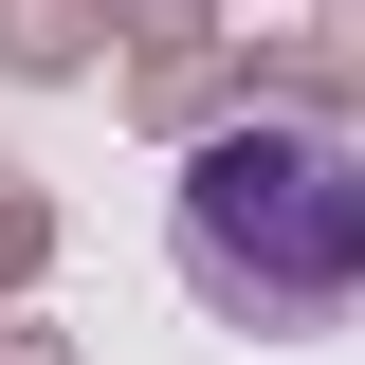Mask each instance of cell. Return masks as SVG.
Wrapping results in <instances>:
<instances>
[{
  "label": "cell",
  "instance_id": "6da1fadb",
  "mask_svg": "<svg viewBox=\"0 0 365 365\" xmlns=\"http://www.w3.org/2000/svg\"><path fill=\"white\" fill-rule=\"evenodd\" d=\"M182 292L237 329H347L365 311V146L347 128H220L182 165Z\"/></svg>",
  "mask_w": 365,
  "mask_h": 365
}]
</instances>
